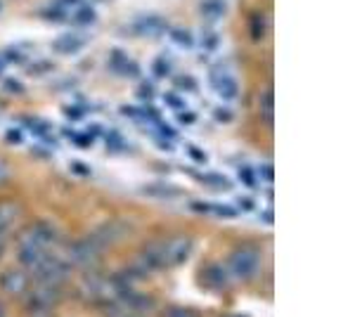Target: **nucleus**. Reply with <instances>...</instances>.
I'll use <instances>...</instances> for the list:
<instances>
[{
    "label": "nucleus",
    "instance_id": "38",
    "mask_svg": "<svg viewBox=\"0 0 355 317\" xmlns=\"http://www.w3.org/2000/svg\"><path fill=\"white\" fill-rule=\"evenodd\" d=\"M81 0H59V8H74V5H79Z\"/></svg>",
    "mask_w": 355,
    "mask_h": 317
},
{
    "label": "nucleus",
    "instance_id": "39",
    "mask_svg": "<svg viewBox=\"0 0 355 317\" xmlns=\"http://www.w3.org/2000/svg\"><path fill=\"white\" fill-rule=\"evenodd\" d=\"M239 204H242V209L254 211V201H251V199H242V201H239Z\"/></svg>",
    "mask_w": 355,
    "mask_h": 317
},
{
    "label": "nucleus",
    "instance_id": "18",
    "mask_svg": "<svg viewBox=\"0 0 355 317\" xmlns=\"http://www.w3.org/2000/svg\"><path fill=\"white\" fill-rule=\"evenodd\" d=\"M261 119L265 125H272V90L265 88L261 95Z\"/></svg>",
    "mask_w": 355,
    "mask_h": 317
},
{
    "label": "nucleus",
    "instance_id": "25",
    "mask_svg": "<svg viewBox=\"0 0 355 317\" xmlns=\"http://www.w3.org/2000/svg\"><path fill=\"white\" fill-rule=\"evenodd\" d=\"M12 176V168H10V163L5 161V158H0V185H5Z\"/></svg>",
    "mask_w": 355,
    "mask_h": 317
},
{
    "label": "nucleus",
    "instance_id": "41",
    "mask_svg": "<svg viewBox=\"0 0 355 317\" xmlns=\"http://www.w3.org/2000/svg\"><path fill=\"white\" fill-rule=\"evenodd\" d=\"M3 254H5V239H0V258H3Z\"/></svg>",
    "mask_w": 355,
    "mask_h": 317
},
{
    "label": "nucleus",
    "instance_id": "15",
    "mask_svg": "<svg viewBox=\"0 0 355 317\" xmlns=\"http://www.w3.org/2000/svg\"><path fill=\"white\" fill-rule=\"evenodd\" d=\"M204 280L213 289H223L227 284V272L223 270L221 265H211V267H206V270H204Z\"/></svg>",
    "mask_w": 355,
    "mask_h": 317
},
{
    "label": "nucleus",
    "instance_id": "37",
    "mask_svg": "<svg viewBox=\"0 0 355 317\" xmlns=\"http://www.w3.org/2000/svg\"><path fill=\"white\" fill-rule=\"evenodd\" d=\"M5 85H8V88L12 90V92H19V90H21V85H17V81H14V79L5 81Z\"/></svg>",
    "mask_w": 355,
    "mask_h": 317
},
{
    "label": "nucleus",
    "instance_id": "32",
    "mask_svg": "<svg viewBox=\"0 0 355 317\" xmlns=\"http://www.w3.org/2000/svg\"><path fill=\"white\" fill-rule=\"evenodd\" d=\"M71 171L79 173V176H90V168L83 166V163H71Z\"/></svg>",
    "mask_w": 355,
    "mask_h": 317
},
{
    "label": "nucleus",
    "instance_id": "36",
    "mask_svg": "<svg viewBox=\"0 0 355 317\" xmlns=\"http://www.w3.org/2000/svg\"><path fill=\"white\" fill-rule=\"evenodd\" d=\"M216 116H218V119H223V123L232 121V114H227L225 109H216Z\"/></svg>",
    "mask_w": 355,
    "mask_h": 317
},
{
    "label": "nucleus",
    "instance_id": "1",
    "mask_svg": "<svg viewBox=\"0 0 355 317\" xmlns=\"http://www.w3.org/2000/svg\"><path fill=\"white\" fill-rule=\"evenodd\" d=\"M261 263H263L261 251L251 247V244H244V247L234 249L232 256L227 258V277H232L237 282H249L254 277H258Z\"/></svg>",
    "mask_w": 355,
    "mask_h": 317
},
{
    "label": "nucleus",
    "instance_id": "2",
    "mask_svg": "<svg viewBox=\"0 0 355 317\" xmlns=\"http://www.w3.org/2000/svg\"><path fill=\"white\" fill-rule=\"evenodd\" d=\"M71 277V265L67 263V258H57L48 251L43 256V260L34 267V280L36 284H48V287H62Z\"/></svg>",
    "mask_w": 355,
    "mask_h": 317
},
{
    "label": "nucleus",
    "instance_id": "5",
    "mask_svg": "<svg viewBox=\"0 0 355 317\" xmlns=\"http://www.w3.org/2000/svg\"><path fill=\"white\" fill-rule=\"evenodd\" d=\"M163 242V256H166V265H183L192 254V239L185 234H176V237L161 239Z\"/></svg>",
    "mask_w": 355,
    "mask_h": 317
},
{
    "label": "nucleus",
    "instance_id": "10",
    "mask_svg": "<svg viewBox=\"0 0 355 317\" xmlns=\"http://www.w3.org/2000/svg\"><path fill=\"white\" fill-rule=\"evenodd\" d=\"M19 216H21V209L14 201H0V239L8 237V232L14 227Z\"/></svg>",
    "mask_w": 355,
    "mask_h": 317
},
{
    "label": "nucleus",
    "instance_id": "26",
    "mask_svg": "<svg viewBox=\"0 0 355 317\" xmlns=\"http://www.w3.org/2000/svg\"><path fill=\"white\" fill-rule=\"evenodd\" d=\"M254 29V38H261L263 36V19L258 17V14H256L254 17V21H249V31Z\"/></svg>",
    "mask_w": 355,
    "mask_h": 317
},
{
    "label": "nucleus",
    "instance_id": "35",
    "mask_svg": "<svg viewBox=\"0 0 355 317\" xmlns=\"http://www.w3.org/2000/svg\"><path fill=\"white\" fill-rule=\"evenodd\" d=\"M74 145L76 147H90V138H88V135H76Z\"/></svg>",
    "mask_w": 355,
    "mask_h": 317
},
{
    "label": "nucleus",
    "instance_id": "9",
    "mask_svg": "<svg viewBox=\"0 0 355 317\" xmlns=\"http://www.w3.org/2000/svg\"><path fill=\"white\" fill-rule=\"evenodd\" d=\"M0 284H3V292L8 294V296H26L31 289V277L26 275L24 270H8L3 275V280H0Z\"/></svg>",
    "mask_w": 355,
    "mask_h": 317
},
{
    "label": "nucleus",
    "instance_id": "13",
    "mask_svg": "<svg viewBox=\"0 0 355 317\" xmlns=\"http://www.w3.org/2000/svg\"><path fill=\"white\" fill-rule=\"evenodd\" d=\"M190 209L201 211V213H213V216H218V218H237L239 216L237 209L225 206V204H192Z\"/></svg>",
    "mask_w": 355,
    "mask_h": 317
},
{
    "label": "nucleus",
    "instance_id": "3",
    "mask_svg": "<svg viewBox=\"0 0 355 317\" xmlns=\"http://www.w3.org/2000/svg\"><path fill=\"white\" fill-rule=\"evenodd\" d=\"M59 234L50 223L38 221L34 225H29L24 229V234L19 237V247H31L38 251H50L54 244H57Z\"/></svg>",
    "mask_w": 355,
    "mask_h": 317
},
{
    "label": "nucleus",
    "instance_id": "12",
    "mask_svg": "<svg viewBox=\"0 0 355 317\" xmlns=\"http://www.w3.org/2000/svg\"><path fill=\"white\" fill-rule=\"evenodd\" d=\"M163 19L161 17H154V14H150V17H140L138 21L133 24V31L140 36H154V34H161L163 31Z\"/></svg>",
    "mask_w": 355,
    "mask_h": 317
},
{
    "label": "nucleus",
    "instance_id": "24",
    "mask_svg": "<svg viewBox=\"0 0 355 317\" xmlns=\"http://www.w3.org/2000/svg\"><path fill=\"white\" fill-rule=\"evenodd\" d=\"M166 317H196L192 310H185V308H176V305H171V308H166Z\"/></svg>",
    "mask_w": 355,
    "mask_h": 317
},
{
    "label": "nucleus",
    "instance_id": "22",
    "mask_svg": "<svg viewBox=\"0 0 355 317\" xmlns=\"http://www.w3.org/2000/svg\"><path fill=\"white\" fill-rule=\"evenodd\" d=\"M239 180H242L247 187H258V173L254 168H242L239 171Z\"/></svg>",
    "mask_w": 355,
    "mask_h": 317
},
{
    "label": "nucleus",
    "instance_id": "27",
    "mask_svg": "<svg viewBox=\"0 0 355 317\" xmlns=\"http://www.w3.org/2000/svg\"><path fill=\"white\" fill-rule=\"evenodd\" d=\"M176 83L180 85V88H185V90H196V81L190 79V76H180Z\"/></svg>",
    "mask_w": 355,
    "mask_h": 317
},
{
    "label": "nucleus",
    "instance_id": "8",
    "mask_svg": "<svg viewBox=\"0 0 355 317\" xmlns=\"http://www.w3.org/2000/svg\"><path fill=\"white\" fill-rule=\"evenodd\" d=\"M211 88L223 97V100H237L239 95V83L237 79L227 69L218 67L211 71Z\"/></svg>",
    "mask_w": 355,
    "mask_h": 317
},
{
    "label": "nucleus",
    "instance_id": "31",
    "mask_svg": "<svg viewBox=\"0 0 355 317\" xmlns=\"http://www.w3.org/2000/svg\"><path fill=\"white\" fill-rule=\"evenodd\" d=\"M190 156H192V161H196V163H204L206 161V154L199 150V147H190Z\"/></svg>",
    "mask_w": 355,
    "mask_h": 317
},
{
    "label": "nucleus",
    "instance_id": "6",
    "mask_svg": "<svg viewBox=\"0 0 355 317\" xmlns=\"http://www.w3.org/2000/svg\"><path fill=\"white\" fill-rule=\"evenodd\" d=\"M125 232H128V229H125V225L123 223H105V225H100L95 229V232H90L88 234V239L92 244H95L97 247V251H105V249H109L112 247V244H116L119 239H123L125 237Z\"/></svg>",
    "mask_w": 355,
    "mask_h": 317
},
{
    "label": "nucleus",
    "instance_id": "11",
    "mask_svg": "<svg viewBox=\"0 0 355 317\" xmlns=\"http://www.w3.org/2000/svg\"><path fill=\"white\" fill-rule=\"evenodd\" d=\"M83 43H85L83 36H79V34H64V36H59L57 41L52 43V48H54V52L74 54V52H79L81 48H83Z\"/></svg>",
    "mask_w": 355,
    "mask_h": 317
},
{
    "label": "nucleus",
    "instance_id": "40",
    "mask_svg": "<svg viewBox=\"0 0 355 317\" xmlns=\"http://www.w3.org/2000/svg\"><path fill=\"white\" fill-rule=\"evenodd\" d=\"M263 223H272V211H265L263 213Z\"/></svg>",
    "mask_w": 355,
    "mask_h": 317
},
{
    "label": "nucleus",
    "instance_id": "20",
    "mask_svg": "<svg viewBox=\"0 0 355 317\" xmlns=\"http://www.w3.org/2000/svg\"><path fill=\"white\" fill-rule=\"evenodd\" d=\"M171 38H173V43L180 48H192L194 45V38L190 31H185V29H171Z\"/></svg>",
    "mask_w": 355,
    "mask_h": 317
},
{
    "label": "nucleus",
    "instance_id": "33",
    "mask_svg": "<svg viewBox=\"0 0 355 317\" xmlns=\"http://www.w3.org/2000/svg\"><path fill=\"white\" fill-rule=\"evenodd\" d=\"M261 176H263V180H267V183H272V176H275V171H272V166H261Z\"/></svg>",
    "mask_w": 355,
    "mask_h": 317
},
{
    "label": "nucleus",
    "instance_id": "28",
    "mask_svg": "<svg viewBox=\"0 0 355 317\" xmlns=\"http://www.w3.org/2000/svg\"><path fill=\"white\" fill-rule=\"evenodd\" d=\"M166 105L171 109H185V102L180 100L178 95H173V92H168V95H166Z\"/></svg>",
    "mask_w": 355,
    "mask_h": 317
},
{
    "label": "nucleus",
    "instance_id": "43",
    "mask_svg": "<svg viewBox=\"0 0 355 317\" xmlns=\"http://www.w3.org/2000/svg\"><path fill=\"white\" fill-rule=\"evenodd\" d=\"M230 317H242V315H230Z\"/></svg>",
    "mask_w": 355,
    "mask_h": 317
},
{
    "label": "nucleus",
    "instance_id": "42",
    "mask_svg": "<svg viewBox=\"0 0 355 317\" xmlns=\"http://www.w3.org/2000/svg\"><path fill=\"white\" fill-rule=\"evenodd\" d=\"M0 317H5V310H3V305H0Z\"/></svg>",
    "mask_w": 355,
    "mask_h": 317
},
{
    "label": "nucleus",
    "instance_id": "30",
    "mask_svg": "<svg viewBox=\"0 0 355 317\" xmlns=\"http://www.w3.org/2000/svg\"><path fill=\"white\" fill-rule=\"evenodd\" d=\"M154 74L156 76H166L168 74V62H166V59H156V62H154Z\"/></svg>",
    "mask_w": 355,
    "mask_h": 317
},
{
    "label": "nucleus",
    "instance_id": "29",
    "mask_svg": "<svg viewBox=\"0 0 355 317\" xmlns=\"http://www.w3.org/2000/svg\"><path fill=\"white\" fill-rule=\"evenodd\" d=\"M5 138H8L10 145H19V142L24 140V135H21L19 130H8V133H5Z\"/></svg>",
    "mask_w": 355,
    "mask_h": 317
},
{
    "label": "nucleus",
    "instance_id": "23",
    "mask_svg": "<svg viewBox=\"0 0 355 317\" xmlns=\"http://www.w3.org/2000/svg\"><path fill=\"white\" fill-rule=\"evenodd\" d=\"M218 43H221V36H218L216 31H206L204 38H201V45H204L206 50H216Z\"/></svg>",
    "mask_w": 355,
    "mask_h": 317
},
{
    "label": "nucleus",
    "instance_id": "14",
    "mask_svg": "<svg viewBox=\"0 0 355 317\" xmlns=\"http://www.w3.org/2000/svg\"><path fill=\"white\" fill-rule=\"evenodd\" d=\"M45 254H48V251H38V249H31V247H19L17 249L19 263L24 267H29V270H34V267L43 260V256H45Z\"/></svg>",
    "mask_w": 355,
    "mask_h": 317
},
{
    "label": "nucleus",
    "instance_id": "21",
    "mask_svg": "<svg viewBox=\"0 0 355 317\" xmlns=\"http://www.w3.org/2000/svg\"><path fill=\"white\" fill-rule=\"evenodd\" d=\"M196 178H199L201 183L209 185V187H216V190H227V187H230V183H227L221 173H209V176H196Z\"/></svg>",
    "mask_w": 355,
    "mask_h": 317
},
{
    "label": "nucleus",
    "instance_id": "4",
    "mask_svg": "<svg viewBox=\"0 0 355 317\" xmlns=\"http://www.w3.org/2000/svg\"><path fill=\"white\" fill-rule=\"evenodd\" d=\"M100 258V251L88 237L79 239V242H71L67 247V263L71 267H81V270H90L92 265Z\"/></svg>",
    "mask_w": 355,
    "mask_h": 317
},
{
    "label": "nucleus",
    "instance_id": "7",
    "mask_svg": "<svg viewBox=\"0 0 355 317\" xmlns=\"http://www.w3.org/2000/svg\"><path fill=\"white\" fill-rule=\"evenodd\" d=\"M59 287H48V284H36L34 289H29L26 300H29V308L34 313H48L59 298Z\"/></svg>",
    "mask_w": 355,
    "mask_h": 317
},
{
    "label": "nucleus",
    "instance_id": "19",
    "mask_svg": "<svg viewBox=\"0 0 355 317\" xmlns=\"http://www.w3.org/2000/svg\"><path fill=\"white\" fill-rule=\"evenodd\" d=\"M74 21L81 26L92 24V21H95V10H92L90 5H79V10H76V14H74Z\"/></svg>",
    "mask_w": 355,
    "mask_h": 317
},
{
    "label": "nucleus",
    "instance_id": "17",
    "mask_svg": "<svg viewBox=\"0 0 355 317\" xmlns=\"http://www.w3.org/2000/svg\"><path fill=\"white\" fill-rule=\"evenodd\" d=\"M201 14L209 21H218L225 14V3L223 0H204L201 3Z\"/></svg>",
    "mask_w": 355,
    "mask_h": 317
},
{
    "label": "nucleus",
    "instance_id": "34",
    "mask_svg": "<svg viewBox=\"0 0 355 317\" xmlns=\"http://www.w3.org/2000/svg\"><path fill=\"white\" fill-rule=\"evenodd\" d=\"M194 121H196V114H187V112L180 114V123L190 125V123H194Z\"/></svg>",
    "mask_w": 355,
    "mask_h": 317
},
{
    "label": "nucleus",
    "instance_id": "16",
    "mask_svg": "<svg viewBox=\"0 0 355 317\" xmlns=\"http://www.w3.org/2000/svg\"><path fill=\"white\" fill-rule=\"evenodd\" d=\"M145 194L156 196V199H176L180 194L178 187H171V185H163V183H154V185H147Z\"/></svg>",
    "mask_w": 355,
    "mask_h": 317
}]
</instances>
